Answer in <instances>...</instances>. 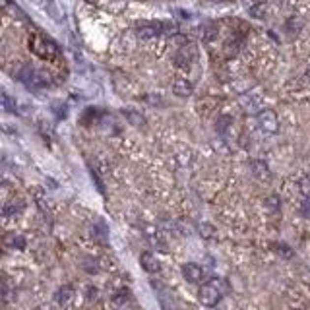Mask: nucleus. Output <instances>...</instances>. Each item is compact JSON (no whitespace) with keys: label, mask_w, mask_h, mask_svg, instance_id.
<instances>
[{"label":"nucleus","mask_w":310,"mask_h":310,"mask_svg":"<svg viewBox=\"0 0 310 310\" xmlns=\"http://www.w3.org/2000/svg\"><path fill=\"white\" fill-rule=\"evenodd\" d=\"M229 128H233V119H231V117L225 115V117H219V119H217V130H219L221 134H227Z\"/></svg>","instance_id":"nucleus-17"},{"label":"nucleus","mask_w":310,"mask_h":310,"mask_svg":"<svg viewBox=\"0 0 310 310\" xmlns=\"http://www.w3.org/2000/svg\"><path fill=\"white\" fill-rule=\"evenodd\" d=\"M95 297H97V289H95V287H92V285H90V287L86 289V299H88V301H93Z\"/></svg>","instance_id":"nucleus-26"},{"label":"nucleus","mask_w":310,"mask_h":310,"mask_svg":"<svg viewBox=\"0 0 310 310\" xmlns=\"http://www.w3.org/2000/svg\"><path fill=\"white\" fill-rule=\"evenodd\" d=\"M30 49L39 57V59H43V61H55L57 55H59L57 45H55L51 39L43 37V35H33V37H31Z\"/></svg>","instance_id":"nucleus-1"},{"label":"nucleus","mask_w":310,"mask_h":310,"mask_svg":"<svg viewBox=\"0 0 310 310\" xmlns=\"http://www.w3.org/2000/svg\"><path fill=\"white\" fill-rule=\"evenodd\" d=\"M124 117L128 119V123L134 124V126H144V124H146L144 115H140V113H136V111H124Z\"/></svg>","instance_id":"nucleus-14"},{"label":"nucleus","mask_w":310,"mask_h":310,"mask_svg":"<svg viewBox=\"0 0 310 310\" xmlns=\"http://www.w3.org/2000/svg\"><path fill=\"white\" fill-rule=\"evenodd\" d=\"M307 78H309V82H310V66L307 68Z\"/></svg>","instance_id":"nucleus-28"},{"label":"nucleus","mask_w":310,"mask_h":310,"mask_svg":"<svg viewBox=\"0 0 310 310\" xmlns=\"http://www.w3.org/2000/svg\"><path fill=\"white\" fill-rule=\"evenodd\" d=\"M250 169H252V175H254L260 183H270V181H272V171H270V167H268L264 161H252V163H250Z\"/></svg>","instance_id":"nucleus-6"},{"label":"nucleus","mask_w":310,"mask_h":310,"mask_svg":"<svg viewBox=\"0 0 310 310\" xmlns=\"http://www.w3.org/2000/svg\"><path fill=\"white\" fill-rule=\"evenodd\" d=\"M37 2H41V0H37Z\"/></svg>","instance_id":"nucleus-30"},{"label":"nucleus","mask_w":310,"mask_h":310,"mask_svg":"<svg viewBox=\"0 0 310 310\" xmlns=\"http://www.w3.org/2000/svg\"><path fill=\"white\" fill-rule=\"evenodd\" d=\"M301 214H303L305 217H310V200L303 202V206H301Z\"/></svg>","instance_id":"nucleus-27"},{"label":"nucleus","mask_w":310,"mask_h":310,"mask_svg":"<svg viewBox=\"0 0 310 310\" xmlns=\"http://www.w3.org/2000/svg\"><path fill=\"white\" fill-rule=\"evenodd\" d=\"M250 16H252V18H256V20H262V18L266 16V4H264V2L254 4V6L250 8Z\"/></svg>","instance_id":"nucleus-18"},{"label":"nucleus","mask_w":310,"mask_h":310,"mask_svg":"<svg viewBox=\"0 0 310 310\" xmlns=\"http://www.w3.org/2000/svg\"><path fill=\"white\" fill-rule=\"evenodd\" d=\"M223 2H233V0H223Z\"/></svg>","instance_id":"nucleus-29"},{"label":"nucleus","mask_w":310,"mask_h":310,"mask_svg":"<svg viewBox=\"0 0 310 310\" xmlns=\"http://www.w3.org/2000/svg\"><path fill=\"white\" fill-rule=\"evenodd\" d=\"M274 250L278 252L279 256H283V258H293V250L287 247L285 243H278V245H274Z\"/></svg>","instance_id":"nucleus-21"},{"label":"nucleus","mask_w":310,"mask_h":310,"mask_svg":"<svg viewBox=\"0 0 310 310\" xmlns=\"http://www.w3.org/2000/svg\"><path fill=\"white\" fill-rule=\"evenodd\" d=\"M20 80L28 86V88H33V90H39V88H45L51 84L49 80V74L37 70V68H31V66H26L20 74Z\"/></svg>","instance_id":"nucleus-3"},{"label":"nucleus","mask_w":310,"mask_h":310,"mask_svg":"<svg viewBox=\"0 0 310 310\" xmlns=\"http://www.w3.org/2000/svg\"><path fill=\"white\" fill-rule=\"evenodd\" d=\"M173 92L179 97H188L194 92V84L188 80V78H177L175 84H173Z\"/></svg>","instance_id":"nucleus-8"},{"label":"nucleus","mask_w":310,"mask_h":310,"mask_svg":"<svg viewBox=\"0 0 310 310\" xmlns=\"http://www.w3.org/2000/svg\"><path fill=\"white\" fill-rule=\"evenodd\" d=\"M258 124H260V128H262L264 132L276 134L279 130V119H278V115H276V111H272V109H262V111L258 113Z\"/></svg>","instance_id":"nucleus-4"},{"label":"nucleus","mask_w":310,"mask_h":310,"mask_svg":"<svg viewBox=\"0 0 310 310\" xmlns=\"http://www.w3.org/2000/svg\"><path fill=\"white\" fill-rule=\"evenodd\" d=\"M221 287H223V279H214V281H210V283H204V285L200 287V291H198L200 303H202L204 307H216L217 303L221 301V297H223Z\"/></svg>","instance_id":"nucleus-2"},{"label":"nucleus","mask_w":310,"mask_h":310,"mask_svg":"<svg viewBox=\"0 0 310 310\" xmlns=\"http://www.w3.org/2000/svg\"><path fill=\"white\" fill-rule=\"evenodd\" d=\"M161 24H146V26H140L136 35L142 39V41H152V39H157L159 31H161Z\"/></svg>","instance_id":"nucleus-7"},{"label":"nucleus","mask_w":310,"mask_h":310,"mask_svg":"<svg viewBox=\"0 0 310 310\" xmlns=\"http://www.w3.org/2000/svg\"><path fill=\"white\" fill-rule=\"evenodd\" d=\"M198 231H200V235H202L204 239H212V237H214V233H216V231H214V227H212V225H206V223H202V225L198 227Z\"/></svg>","instance_id":"nucleus-23"},{"label":"nucleus","mask_w":310,"mask_h":310,"mask_svg":"<svg viewBox=\"0 0 310 310\" xmlns=\"http://www.w3.org/2000/svg\"><path fill=\"white\" fill-rule=\"evenodd\" d=\"M4 8H6V10H8V12H12V14H14V16H18V18H22V20H24V18H26V14H24V12H22V10H20V8H18V6H14V4H12V2H6V4H4Z\"/></svg>","instance_id":"nucleus-24"},{"label":"nucleus","mask_w":310,"mask_h":310,"mask_svg":"<svg viewBox=\"0 0 310 310\" xmlns=\"http://www.w3.org/2000/svg\"><path fill=\"white\" fill-rule=\"evenodd\" d=\"M2 107L8 113H16V101H12V97L8 93H2Z\"/></svg>","instance_id":"nucleus-20"},{"label":"nucleus","mask_w":310,"mask_h":310,"mask_svg":"<svg viewBox=\"0 0 310 310\" xmlns=\"http://www.w3.org/2000/svg\"><path fill=\"white\" fill-rule=\"evenodd\" d=\"M128 299H130V291L121 289V291H117V293L113 295V305H115V307H124V305L128 303Z\"/></svg>","instance_id":"nucleus-15"},{"label":"nucleus","mask_w":310,"mask_h":310,"mask_svg":"<svg viewBox=\"0 0 310 310\" xmlns=\"http://www.w3.org/2000/svg\"><path fill=\"white\" fill-rule=\"evenodd\" d=\"M140 264H142V268H144L146 272H150V274H157V272L161 270L159 262L155 260V256L152 252H144V254L140 256Z\"/></svg>","instance_id":"nucleus-9"},{"label":"nucleus","mask_w":310,"mask_h":310,"mask_svg":"<svg viewBox=\"0 0 310 310\" xmlns=\"http://www.w3.org/2000/svg\"><path fill=\"white\" fill-rule=\"evenodd\" d=\"M194 59H196V51H194V47H183L181 53L177 55V64L183 66V68H188L190 62L194 61Z\"/></svg>","instance_id":"nucleus-12"},{"label":"nucleus","mask_w":310,"mask_h":310,"mask_svg":"<svg viewBox=\"0 0 310 310\" xmlns=\"http://www.w3.org/2000/svg\"><path fill=\"white\" fill-rule=\"evenodd\" d=\"M301 28H303V20L301 18H289L287 20V30L291 31V33H299L301 31Z\"/></svg>","instance_id":"nucleus-19"},{"label":"nucleus","mask_w":310,"mask_h":310,"mask_svg":"<svg viewBox=\"0 0 310 310\" xmlns=\"http://www.w3.org/2000/svg\"><path fill=\"white\" fill-rule=\"evenodd\" d=\"M183 276H185V279L188 283H200L204 279V270L198 264L188 262V264L183 266Z\"/></svg>","instance_id":"nucleus-5"},{"label":"nucleus","mask_w":310,"mask_h":310,"mask_svg":"<svg viewBox=\"0 0 310 310\" xmlns=\"http://www.w3.org/2000/svg\"><path fill=\"white\" fill-rule=\"evenodd\" d=\"M266 206H268L270 210L278 212V210H279V198H278V196H270V198H268V202H266Z\"/></svg>","instance_id":"nucleus-25"},{"label":"nucleus","mask_w":310,"mask_h":310,"mask_svg":"<svg viewBox=\"0 0 310 310\" xmlns=\"http://www.w3.org/2000/svg\"><path fill=\"white\" fill-rule=\"evenodd\" d=\"M299 190H301V194H303V196L310 198V175H305V177L301 179V183H299Z\"/></svg>","instance_id":"nucleus-22"},{"label":"nucleus","mask_w":310,"mask_h":310,"mask_svg":"<svg viewBox=\"0 0 310 310\" xmlns=\"http://www.w3.org/2000/svg\"><path fill=\"white\" fill-rule=\"evenodd\" d=\"M260 97H256L254 93H243V97H241V105L245 107V111L247 113H256L258 109H260Z\"/></svg>","instance_id":"nucleus-10"},{"label":"nucleus","mask_w":310,"mask_h":310,"mask_svg":"<svg viewBox=\"0 0 310 310\" xmlns=\"http://www.w3.org/2000/svg\"><path fill=\"white\" fill-rule=\"evenodd\" d=\"M22 210H24V202H18V204H6L4 210H2V214H4V217H12V216H16V214H20Z\"/></svg>","instance_id":"nucleus-16"},{"label":"nucleus","mask_w":310,"mask_h":310,"mask_svg":"<svg viewBox=\"0 0 310 310\" xmlns=\"http://www.w3.org/2000/svg\"><path fill=\"white\" fill-rule=\"evenodd\" d=\"M57 305L59 307H68L72 301H74V289L70 287V285H64V287H61L59 291H57Z\"/></svg>","instance_id":"nucleus-11"},{"label":"nucleus","mask_w":310,"mask_h":310,"mask_svg":"<svg viewBox=\"0 0 310 310\" xmlns=\"http://www.w3.org/2000/svg\"><path fill=\"white\" fill-rule=\"evenodd\" d=\"M4 245L8 248L24 250V248H26V239L20 237V235H16V233H12V235H6V237H4Z\"/></svg>","instance_id":"nucleus-13"}]
</instances>
